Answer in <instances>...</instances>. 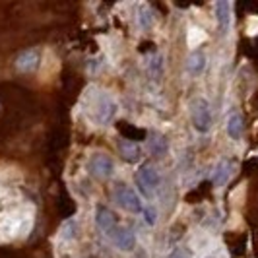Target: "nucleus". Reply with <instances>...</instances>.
I'll return each mask as SVG.
<instances>
[{
    "label": "nucleus",
    "instance_id": "1",
    "mask_svg": "<svg viewBox=\"0 0 258 258\" xmlns=\"http://www.w3.org/2000/svg\"><path fill=\"white\" fill-rule=\"evenodd\" d=\"M134 181H136V186H138V192L142 194L144 198H152L155 190L161 186V173L157 171V167L146 163V165L138 169Z\"/></svg>",
    "mask_w": 258,
    "mask_h": 258
},
{
    "label": "nucleus",
    "instance_id": "2",
    "mask_svg": "<svg viewBox=\"0 0 258 258\" xmlns=\"http://www.w3.org/2000/svg\"><path fill=\"white\" fill-rule=\"evenodd\" d=\"M113 200H115L118 206L122 208L124 212H130V214H144V202L142 198L136 194L134 188H130L128 184L120 182L113 188Z\"/></svg>",
    "mask_w": 258,
    "mask_h": 258
},
{
    "label": "nucleus",
    "instance_id": "3",
    "mask_svg": "<svg viewBox=\"0 0 258 258\" xmlns=\"http://www.w3.org/2000/svg\"><path fill=\"white\" fill-rule=\"evenodd\" d=\"M192 126L200 134H208L214 124V116H212V105L204 97H198L192 103Z\"/></svg>",
    "mask_w": 258,
    "mask_h": 258
},
{
    "label": "nucleus",
    "instance_id": "4",
    "mask_svg": "<svg viewBox=\"0 0 258 258\" xmlns=\"http://www.w3.org/2000/svg\"><path fill=\"white\" fill-rule=\"evenodd\" d=\"M116 101L109 95V93H105L101 91L97 97H95V101H93V120L97 122V124H109L116 115Z\"/></svg>",
    "mask_w": 258,
    "mask_h": 258
},
{
    "label": "nucleus",
    "instance_id": "5",
    "mask_svg": "<svg viewBox=\"0 0 258 258\" xmlns=\"http://www.w3.org/2000/svg\"><path fill=\"white\" fill-rule=\"evenodd\" d=\"M95 223H97V227L101 229V233H103L107 239H113L115 233L118 231V227H120V223H118V220H116L115 212L109 210L107 206L95 208Z\"/></svg>",
    "mask_w": 258,
    "mask_h": 258
},
{
    "label": "nucleus",
    "instance_id": "6",
    "mask_svg": "<svg viewBox=\"0 0 258 258\" xmlns=\"http://www.w3.org/2000/svg\"><path fill=\"white\" fill-rule=\"evenodd\" d=\"M90 173L97 179H109L115 173V161L107 154H93L90 157Z\"/></svg>",
    "mask_w": 258,
    "mask_h": 258
},
{
    "label": "nucleus",
    "instance_id": "7",
    "mask_svg": "<svg viewBox=\"0 0 258 258\" xmlns=\"http://www.w3.org/2000/svg\"><path fill=\"white\" fill-rule=\"evenodd\" d=\"M214 10H216V24L220 27V33L227 35L231 29V4L225 0H220V2H216Z\"/></svg>",
    "mask_w": 258,
    "mask_h": 258
},
{
    "label": "nucleus",
    "instance_id": "8",
    "mask_svg": "<svg viewBox=\"0 0 258 258\" xmlns=\"http://www.w3.org/2000/svg\"><path fill=\"white\" fill-rule=\"evenodd\" d=\"M118 152H120L122 159L126 163H138L140 157H142V148L134 140H128V138H120L118 140Z\"/></svg>",
    "mask_w": 258,
    "mask_h": 258
},
{
    "label": "nucleus",
    "instance_id": "9",
    "mask_svg": "<svg viewBox=\"0 0 258 258\" xmlns=\"http://www.w3.org/2000/svg\"><path fill=\"white\" fill-rule=\"evenodd\" d=\"M111 243H113L118 250H132V248L136 246V237H134V233H132L130 227L120 225L118 231L115 233V237L111 239Z\"/></svg>",
    "mask_w": 258,
    "mask_h": 258
},
{
    "label": "nucleus",
    "instance_id": "10",
    "mask_svg": "<svg viewBox=\"0 0 258 258\" xmlns=\"http://www.w3.org/2000/svg\"><path fill=\"white\" fill-rule=\"evenodd\" d=\"M227 136L231 140H241L243 138V132H245V120H243V115L239 111H231L229 116H227Z\"/></svg>",
    "mask_w": 258,
    "mask_h": 258
},
{
    "label": "nucleus",
    "instance_id": "11",
    "mask_svg": "<svg viewBox=\"0 0 258 258\" xmlns=\"http://www.w3.org/2000/svg\"><path fill=\"white\" fill-rule=\"evenodd\" d=\"M206 64H208V58L204 51H192L190 52V56L186 58V72L190 74V76H200V74H204V70H206Z\"/></svg>",
    "mask_w": 258,
    "mask_h": 258
},
{
    "label": "nucleus",
    "instance_id": "12",
    "mask_svg": "<svg viewBox=\"0 0 258 258\" xmlns=\"http://www.w3.org/2000/svg\"><path fill=\"white\" fill-rule=\"evenodd\" d=\"M233 169H235V165H233L229 159H221V161H218V165H216V169H214V175H212L214 186H223L225 182L229 181L233 175Z\"/></svg>",
    "mask_w": 258,
    "mask_h": 258
},
{
    "label": "nucleus",
    "instance_id": "13",
    "mask_svg": "<svg viewBox=\"0 0 258 258\" xmlns=\"http://www.w3.org/2000/svg\"><path fill=\"white\" fill-rule=\"evenodd\" d=\"M148 150H150V154H152V155L161 157V155L167 154L169 140L163 136V134H161V132H154V134L150 136V140H148Z\"/></svg>",
    "mask_w": 258,
    "mask_h": 258
},
{
    "label": "nucleus",
    "instance_id": "14",
    "mask_svg": "<svg viewBox=\"0 0 258 258\" xmlns=\"http://www.w3.org/2000/svg\"><path fill=\"white\" fill-rule=\"evenodd\" d=\"M39 62V52L35 49H31V51H24L20 56H18V60H16V66L22 70V72H29V70H33Z\"/></svg>",
    "mask_w": 258,
    "mask_h": 258
},
{
    "label": "nucleus",
    "instance_id": "15",
    "mask_svg": "<svg viewBox=\"0 0 258 258\" xmlns=\"http://www.w3.org/2000/svg\"><path fill=\"white\" fill-rule=\"evenodd\" d=\"M154 22H155L154 10H152L148 4H142L140 10H138V26L142 27V29H150Z\"/></svg>",
    "mask_w": 258,
    "mask_h": 258
},
{
    "label": "nucleus",
    "instance_id": "16",
    "mask_svg": "<svg viewBox=\"0 0 258 258\" xmlns=\"http://www.w3.org/2000/svg\"><path fill=\"white\" fill-rule=\"evenodd\" d=\"M78 221L76 220H68L62 223V227H60V239L62 241H74L78 237Z\"/></svg>",
    "mask_w": 258,
    "mask_h": 258
},
{
    "label": "nucleus",
    "instance_id": "17",
    "mask_svg": "<svg viewBox=\"0 0 258 258\" xmlns=\"http://www.w3.org/2000/svg\"><path fill=\"white\" fill-rule=\"evenodd\" d=\"M144 220H146V223L148 225H155L157 223V210H155L154 206H146L144 208Z\"/></svg>",
    "mask_w": 258,
    "mask_h": 258
},
{
    "label": "nucleus",
    "instance_id": "18",
    "mask_svg": "<svg viewBox=\"0 0 258 258\" xmlns=\"http://www.w3.org/2000/svg\"><path fill=\"white\" fill-rule=\"evenodd\" d=\"M167 258H190V252H188V248H184V246H177V248H173V250L169 252Z\"/></svg>",
    "mask_w": 258,
    "mask_h": 258
}]
</instances>
